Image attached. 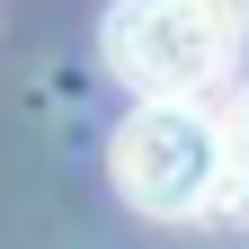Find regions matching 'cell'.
<instances>
[{
    "label": "cell",
    "mask_w": 249,
    "mask_h": 249,
    "mask_svg": "<svg viewBox=\"0 0 249 249\" xmlns=\"http://www.w3.org/2000/svg\"><path fill=\"white\" fill-rule=\"evenodd\" d=\"M116 196L151 213V223H187L223 196V116H205L196 98H142L116 124Z\"/></svg>",
    "instance_id": "2"
},
{
    "label": "cell",
    "mask_w": 249,
    "mask_h": 249,
    "mask_svg": "<svg viewBox=\"0 0 249 249\" xmlns=\"http://www.w3.org/2000/svg\"><path fill=\"white\" fill-rule=\"evenodd\" d=\"M223 187H231V196H249V89L223 107Z\"/></svg>",
    "instance_id": "3"
},
{
    "label": "cell",
    "mask_w": 249,
    "mask_h": 249,
    "mask_svg": "<svg viewBox=\"0 0 249 249\" xmlns=\"http://www.w3.org/2000/svg\"><path fill=\"white\" fill-rule=\"evenodd\" d=\"M98 45L134 98H205L240 53V0H116Z\"/></svg>",
    "instance_id": "1"
},
{
    "label": "cell",
    "mask_w": 249,
    "mask_h": 249,
    "mask_svg": "<svg viewBox=\"0 0 249 249\" xmlns=\"http://www.w3.org/2000/svg\"><path fill=\"white\" fill-rule=\"evenodd\" d=\"M240 27H249V0H240Z\"/></svg>",
    "instance_id": "4"
}]
</instances>
